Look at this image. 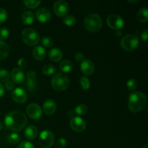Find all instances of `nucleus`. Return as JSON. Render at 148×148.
Instances as JSON below:
<instances>
[{
	"instance_id": "obj_1",
	"label": "nucleus",
	"mask_w": 148,
	"mask_h": 148,
	"mask_svg": "<svg viewBox=\"0 0 148 148\" xmlns=\"http://www.w3.org/2000/svg\"><path fill=\"white\" fill-rule=\"evenodd\" d=\"M6 127L12 131L19 132L24 129L27 124V116L23 112L13 111L8 113L4 117Z\"/></svg>"
},
{
	"instance_id": "obj_2",
	"label": "nucleus",
	"mask_w": 148,
	"mask_h": 148,
	"mask_svg": "<svg viewBox=\"0 0 148 148\" xmlns=\"http://www.w3.org/2000/svg\"><path fill=\"white\" fill-rule=\"evenodd\" d=\"M147 97L141 92H134L129 97L128 108L130 111L137 113L143 111L147 105Z\"/></svg>"
},
{
	"instance_id": "obj_3",
	"label": "nucleus",
	"mask_w": 148,
	"mask_h": 148,
	"mask_svg": "<svg viewBox=\"0 0 148 148\" xmlns=\"http://www.w3.org/2000/svg\"><path fill=\"white\" fill-rule=\"evenodd\" d=\"M103 25L102 19L97 14H90L84 20V27L91 33L99 31Z\"/></svg>"
},
{
	"instance_id": "obj_4",
	"label": "nucleus",
	"mask_w": 148,
	"mask_h": 148,
	"mask_svg": "<svg viewBox=\"0 0 148 148\" xmlns=\"http://www.w3.org/2000/svg\"><path fill=\"white\" fill-rule=\"evenodd\" d=\"M69 79L66 75L63 73H57L51 79V86L57 91H63L68 88Z\"/></svg>"
},
{
	"instance_id": "obj_5",
	"label": "nucleus",
	"mask_w": 148,
	"mask_h": 148,
	"mask_svg": "<svg viewBox=\"0 0 148 148\" xmlns=\"http://www.w3.org/2000/svg\"><path fill=\"white\" fill-rule=\"evenodd\" d=\"M21 37L24 43L30 46H36L40 41L38 33L33 28L24 29L22 32Z\"/></svg>"
},
{
	"instance_id": "obj_6",
	"label": "nucleus",
	"mask_w": 148,
	"mask_h": 148,
	"mask_svg": "<svg viewBox=\"0 0 148 148\" xmlns=\"http://www.w3.org/2000/svg\"><path fill=\"white\" fill-rule=\"evenodd\" d=\"M139 44L140 41L138 37L134 34H127L121 40V47L127 51H134L138 48Z\"/></svg>"
},
{
	"instance_id": "obj_7",
	"label": "nucleus",
	"mask_w": 148,
	"mask_h": 148,
	"mask_svg": "<svg viewBox=\"0 0 148 148\" xmlns=\"http://www.w3.org/2000/svg\"><path fill=\"white\" fill-rule=\"evenodd\" d=\"M38 143L43 148H50L54 143V135L50 130L41 132L38 137Z\"/></svg>"
},
{
	"instance_id": "obj_8",
	"label": "nucleus",
	"mask_w": 148,
	"mask_h": 148,
	"mask_svg": "<svg viewBox=\"0 0 148 148\" xmlns=\"http://www.w3.org/2000/svg\"><path fill=\"white\" fill-rule=\"evenodd\" d=\"M106 23L108 27L115 30H121L124 25V22L122 17L115 14L108 16L106 20Z\"/></svg>"
},
{
	"instance_id": "obj_9",
	"label": "nucleus",
	"mask_w": 148,
	"mask_h": 148,
	"mask_svg": "<svg viewBox=\"0 0 148 148\" xmlns=\"http://www.w3.org/2000/svg\"><path fill=\"white\" fill-rule=\"evenodd\" d=\"M26 113L30 119L37 121L41 117L43 111L38 104L33 103L27 106L26 108Z\"/></svg>"
},
{
	"instance_id": "obj_10",
	"label": "nucleus",
	"mask_w": 148,
	"mask_h": 148,
	"mask_svg": "<svg viewBox=\"0 0 148 148\" xmlns=\"http://www.w3.org/2000/svg\"><path fill=\"white\" fill-rule=\"evenodd\" d=\"M53 11L58 17H64L69 11V4L64 0L56 1L53 4Z\"/></svg>"
},
{
	"instance_id": "obj_11",
	"label": "nucleus",
	"mask_w": 148,
	"mask_h": 148,
	"mask_svg": "<svg viewBox=\"0 0 148 148\" xmlns=\"http://www.w3.org/2000/svg\"><path fill=\"white\" fill-rule=\"evenodd\" d=\"M70 127L76 132H81L86 129V122L81 117L74 116L71 119Z\"/></svg>"
},
{
	"instance_id": "obj_12",
	"label": "nucleus",
	"mask_w": 148,
	"mask_h": 148,
	"mask_svg": "<svg viewBox=\"0 0 148 148\" xmlns=\"http://www.w3.org/2000/svg\"><path fill=\"white\" fill-rule=\"evenodd\" d=\"M12 98L17 103H24L27 100V95L23 88H17L12 92Z\"/></svg>"
},
{
	"instance_id": "obj_13",
	"label": "nucleus",
	"mask_w": 148,
	"mask_h": 148,
	"mask_svg": "<svg viewBox=\"0 0 148 148\" xmlns=\"http://www.w3.org/2000/svg\"><path fill=\"white\" fill-rule=\"evenodd\" d=\"M36 17L40 23H48L51 18V13L48 9L40 8L36 12Z\"/></svg>"
},
{
	"instance_id": "obj_14",
	"label": "nucleus",
	"mask_w": 148,
	"mask_h": 148,
	"mask_svg": "<svg viewBox=\"0 0 148 148\" xmlns=\"http://www.w3.org/2000/svg\"><path fill=\"white\" fill-rule=\"evenodd\" d=\"M80 69L82 73L85 75H91L95 71V65L90 60H84L81 62Z\"/></svg>"
},
{
	"instance_id": "obj_15",
	"label": "nucleus",
	"mask_w": 148,
	"mask_h": 148,
	"mask_svg": "<svg viewBox=\"0 0 148 148\" xmlns=\"http://www.w3.org/2000/svg\"><path fill=\"white\" fill-rule=\"evenodd\" d=\"M56 109V106L54 101L51 99L46 100L43 105V110L47 115H52L55 113Z\"/></svg>"
},
{
	"instance_id": "obj_16",
	"label": "nucleus",
	"mask_w": 148,
	"mask_h": 148,
	"mask_svg": "<svg viewBox=\"0 0 148 148\" xmlns=\"http://www.w3.org/2000/svg\"><path fill=\"white\" fill-rule=\"evenodd\" d=\"M11 77L12 81L16 84H20L25 80V75L23 71L20 69L14 68L12 69L11 73Z\"/></svg>"
},
{
	"instance_id": "obj_17",
	"label": "nucleus",
	"mask_w": 148,
	"mask_h": 148,
	"mask_svg": "<svg viewBox=\"0 0 148 148\" xmlns=\"http://www.w3.org/2000/svg\"><path fill=\"white\" fill-rule=\"evenodd\" d=\"M49 59L52 62H59L63 57V52L61 49H58V48H53V49H51L50 51H49Z\"/></svg>"
},
{
	"instance_id": "obj_18",
	"label": "nucleus",
	"mask_w": 148,
	"mask_h": 148,
	"mask_svg": "<svg viewBox=\"0 0 148 148\" xmlns=\"http://www.w3.org/2000/svg\"><path fill=\"white\" fill-rule=\"evenodd\" d=\"M38 134V130L36 126L30 125L27 127L25 130V136L26 138L30 140L36 139Z\"/></svg>"
},
{
	"instance_id": "obj_19",
	"label": "nucleus",
	"mask_w": 148,
	"mask_h": 148,
	"mask_svg": "<svg viewBox=\"0 0 148 148\" xmlns=\"http://www.w3.org/2000/svg\"><path fill=\"white\" fill-rule=\"evenodd\" d=\"M33 56L36 60L41 61L45 59L46 56V51L45 49L42 46H36L33 49Z\"/></svg>"
},
{
	"instance_id": "obj_20",
	"label": "nucleus",
	"mask_w": 148,
	"mask_h": 148,
	"mask_svg": "<svg viewBox=\"0 0 148 148\" xmlns=\"http://www.w3.org/2000/svg\"><path fill=\"white\" fill-rule=\"evenodd\" d=\"M10 52L9 46L4 40L0 39V61L4 60L7 57Z\"/></svg>"
},
{
	"instance_id": "obj_21",
	"label": "nucleus",
	"mask_w": 148,
	"mask_h": 148,
	"mask_svg": "<svg viewBox=\"0 0 148 148\" xmlns=\"http://www.w3.org/2000/svg\"><path fill=\"white\" fill-rule=\"evenodd\" d=\"M34 14L31 11H27L23 14L21 20L25 25H30L34 21Z\"/></svg>"
},
{
	"instance_id": "obj_22",
	"label": "nucleus",
	"mask_w": 148,
	"mask_h": 148,
	"mask_svg": "<svg viewBox=\"0 0 148 148\" xmlns=\"http://www.w3.org/2000/svg\"><path fill=\"white\" fill-rule=\"evenodd\" d=\"M137 19L140 23H145L148 20V10L147 8H142L137 14Z\"/></svg>"
},
{
	"instance_id": "obj_23",
	"label": "nucleus",
	"mask_w": 148,
	"mask_h": 148,
	"mask_svg": "<svg viewBox=\"0 0 148 148\" xmlns=\"http://www.w3.org/2000/svg\"><path fill=\"white\" fill-rule=\"evenodd\" d=\"M73 67V64L69 60L62 61L59 65L61 71L63 72H69Z\"/></svg>"
},
{
	"instance_id": "obj_24",
	"label": "nucleus",
	"mask_w": 148,
	"mask_h": 148,
	"mask_svg": "<svg viewBox=\"0 0 148 148\" xmlns=\"http://www.w3.org/2000/svg\"><path fill=\"white\" fill-rule=\"evenodd\" d=\"M42 72L46 76H50L56 72V67L52 64H46L43 67Z\"/></svg>"
},
{
	"instance_id": "obj_25",
	"label": "nucleus",
	"mask_w": 148,
	"mask_h": 148,
	"mask_svg": "<svg viewBox=\"0 0 148 148\" xmlns=\"http://www.w3.org/2000/svg\"><path fill=\"white\" fill-rule=\"evenodd\" d=\"M88 108L85 104H79L76 107L75 110V114L79 116H85L88 113Z\"/></svg>"
},
{
	"instance_id": "obj_26",
	"label": "nucleus",
	"mask_w": 148,
	"mask_h": 148,
	"mask_svg": "<svg viewBox=\"0 0 148 148\" xmlns=\"http://www.w3.org/2000/svg\"><path fill=\"white\" fill-rule=\"evenodd\" d=\"M20 136L17 133H12L9 134L7 137V141L11 145H16L20 141Z\"/></svg>"
},
{
	"instance_id": "obj_27",
	"label": "nucleus",
	"mask_w": 148,
	"mask_h": 148,
	"mask_svg": "<svg viewBox=\"0 0 148 148\" xmlns=\"http://www.w3.org/2000/svg\"><path fill=\"white\" fill-rule=\"evenodd\" d=\"M26 7L29 9H35L38 7L41 3V1H35V0H25L23 1Z\"/></svg>"
},
{
	"instance_id": "obj_28",
	"label": "nucleus",
	"mask_w": 148,
	"mask_h": 148,
	"mask_svg": "<svg viewBox=\"0 0 148 148\" xmlns=\"http://www.w3.org/2000/svg\"><path fill=\"white\" fill-rule=\"evenodd\" d=\"M64 25L67 26H73L76 23V19L73 15H66L64 17L63 20Z\"/></svg>"
},
{
	"instance_id": "obj_29",
	"label": "nucleus",
	"mask_w": 148,
	"mask_h": 148,
	"mask_svg": "<svg viewBox=\"0 0 148 148\" xmlns=\"http://www.w3.org/2000/svg\"><path fill=\"white\" fill-rule=\"evenodd\" d=\"M10 73L5 69H0V81L1 82H7L10 79Z\"/></svg>"
},
{
	"instance_id": "obj_30",
	"label": "nucleus",
	"mask_w": 148,
	"mask_h": 148,
	"mask_svg": "<svg viewBox=\"0 0 148 148\" xmlns=\"http://www.w3.org/2000/svg\"><path fill=\"white\" fill-rule=\"evenodd\" d=\"M79 82H80L81 87L83 90H88L90 87V80L85 77H82L80 78V80H79Z\"/></svg>"
},
{
	"instance_id": "obj_31",
	"label": "nucleus",
	"mask_w": 148,
	"mask_h": 148,
	"mask_svg": "<svg viewBox=\"0 0 148 148\" xmlns=\"http://www.w3.org/2000/svg\"><path fill=\"white\" fill-rule=\"evenodd\" d=\"M127 87L129 90H134L137 87V80L134 79H130L127 82Z\"/></svg>"
},
{
	"instance_id": "obj_32",
	"label": "nucleus",
	"mask_w": 148,
	"mask_h": 148,
	"mask_svg": "<svg viewBox=\"0 0 148 148\" xmlns=\"http://www.w3.org/2000/svg\"><path fill=\"white\" fill-rule=\"evenodd\" d=\"M42 44L44 46V47L46 48H50L53 46V40L51 38L49 37H45L43 38L41 40Z\"/></svg>"
},
{
	"instance_id": "obj_33",
	"label": "nucleus",
	"mask_w": 148,
	"mask_h": 148,
	"mask_svg": "<svg viewBox=\"0 0 148 148\" xmlns=\"http://www.w3.org/2000/svg\"><path fill=\"white\" fill-rule=\"evenodd\" d=\"M10 36V30L7 27H1L0 28V39L4 40L7 39Z\"/></svg>"
},
{
	"instance_id": "obj_34",
	"label": "nucleus",
	"mask_w": 148,
	"mask_h": 148,
	"mask_svg": "<svg viewBox=\"0 0 148 148\" xmlns=\"http://www.w3.org/2000/svg\"><path fill=\"white\" fill-rule=\"evenodd\" d=\"M7 16H8L7 12L4 8L0 7V25L2 24L4 22L6 21Z\"/></svg>"
},
{
	"instance_id": "obj_35",
	"label": "nucleus",
	"mask_w": 148,
	"mask_h": 148,
	"mask_svg": "<svg viewBox=\"0 0 148 148\" xmlns=\"http://www.w3.org/2000/svg\"><path fill=\"white\" fill-rule=\"evenodd\" d=\"M67 145V142L64 138H59L56 142V148H64Z\"/></svg>"
},
{
	"instance_id": "obj_36",
	"label": "nucleus",
	"mask_w": 148,
	"mask_h": 148,
	"mask_svg": "<svg viewBox=\"0 0 148 148\" xmlns=\"http://www.w3.org/2000/svg\"><path fill=\"white\" fill-rule=\"evenodd\" d=\"M26 86H27V89H28L30 92H33V91L36 90L37 85H36V81L27 80V82H26Z\"/></svg>"
},
{
	"instance_id": "obj_37",
	"label": "nucleus",
	"mask_w": 148,
	"mask_h": 148,
	"mask_svg": "<svg viewBox=\"0 0 148 148\" xmlns=\"http://www.w3.org/2000/svg\"><path fill=\"white\" fill-rule=\"evenodd\" d=\"M27 80L28 81H36V74L33 70H28L27 72Z\"/></svg>"
},
{
	"instance_id": "obj_38",
	"label": "nucleus",
	"mask_w": 148,
	"mask_h": 148,
	"mask_svg": "<svg viewBox=\"0 0 148 148\" xmlns=\"http://www.w3.org/2000/svg\"><path fill=\"white\" fill-rule=\"evenodd\" d=\"M17 148H35L34 145L28 141H23L18 145Z\"/></svg>"
},
{
	"instance_id": "obj_39",
	"label": "nucleus",
	"mask_w": 148,
	"mask_h": 148,
	"mask_svg": "<svg viewBox=\"0 0 148 148\" xmlns=\"http://www.w3.org/2000/svg\"><path fill=\"white\" fill-rule=\"evenodd\" d=\"M17 65L20 67V69H25V68L27 67V62L24 58H20L18 60V62H17Z\"/></svg>"
},
{
	"instance_id": "obj_40",
	"label": "nucleus",
	"mask_w": 148,
	"mask_h": 148,
	"mask_svg": "<svg viewBox=\"0 0 148 148\" xmlns=\"http://www.w3.org/2000/svg\"><path fill=\"white\" fill-rule=\"evenodd\" d=\"M75 60L78 62H82L84 61V59H85L83 53H81V52H78V53H77L76 54H75Z\"/></svg>"
},
{
	"instance_id": "obj_41",
	"label": "nucleus",
	"mask_w": 148,
	"mask_h": 148,
	"mask_svg": "<svg viewBox=\"0 0 148 148\" xmlns=\"http://www.w3.org/2000/svg\"><path fill=\"white\" fill-rule=\"evenodd\" d=\"M4 87H5L6 89L8 90H11L14 89V82H12V81H7V82H6Z\"/></svg>"
},
{
	"instance_id": "obj_42",
	"label": "nucleus",
	"mask_w": 148,
	"mask_h": 148,
	"mask_svg": "<svg viewBox=\"0 0 148 148\" xmlns=\"http://www.w3.org/2000/svg\"><path fill=\"white\" fill-rule=\"evenodd\" d=\"M147 36H148V30L147 29H146L143 32V33L141 34V38L143 39L144 41H147Z\"/></svg>"
},
{
	"instance_id": "obj_43",
	"label": "nucleus",
	"mask_w": 148,
	"mask_h": 148,
	"mask_svg": "<svg viewBox=\"0 0 148 148\" xmlns=\"http://www.w3.org/2000/svg\"><path fill=\"white\" fill-rule=\"evenodd\" d=\"M4 86H3L2 84L0 82V98L4 95Z\"/></svg>"
},
{
	"instance_id": "obj_44",
	"label": "nucleus",
	"mask_w": 148,
	"mask_h": 148,
	"mask_svg": "<svg viewBox=\"0 0 148 148\" xmlns=\"http://www.w3.org/2000/svg\"><path fill=\"white\" fill-rule=\"evenodd\" d=\"M67 116L69 117H71V118H73L74 116H75V112L72 110H69L67 112Z\"/></svg>"
},
{
	"instance_id": "obj_45",
	"label": "nucleus",
	"mask_w": 148,
	"mask_h": 148,
	"mask_svg": "<svg viewBox=\"0 0 148 148\" xmlns=\"http://www.w3.org/2000/svg\"><path fill=\"white\" fill-rule=\"evenodd\" d=\"M116 34L117 35V36H121V34H122V32H121V30H116Z\"/></svg>"
},
{
	"instance_id": "obj_46",
	"label": "nucleus",
	"mask_w": 148,
	"mask_h": 148,
	"mask_svg": "<svg viewBox=\"0 0 148 148\" xmlns=\"http://www.w3.org/2000/svg\"><path fill=\"white\" fill-rule=\"evenodd\" d=\"M2 128H3V124H2V122H1V121H0V131H1V130H2Z\"/></svg>"
},
{
	"instance_id": "obj_47",
	"label": "nucleus",
	"mask_w": 148,
	"mask_h": 148,
	"mask_svg": "<svg viewBox=\"0 0 148 148\" xmlns=\"http://www.w3.org/2000/svg\"><path fill=\"white\" fill-rule=\"evenodd\" d=\"M143 148H148V145H147V144L145 145V146H144V147H143Z\"/></svg>"
},
{
	"instance_id": "obj_48",
	"label": "nucleus",
	"mask_w": 148,
	"mask_h": 148,
	"mask_svg": "<svg viewBox=\"0 0 148 148\" xmlns=\"http://www.w3.org/2000/svg\"><path fill=\"white\" fill-rule=\"evenodd\" d=\"M129 1L132 3H134V2H137V0H135V1Z\"/></svg>"
}]
</instances>
